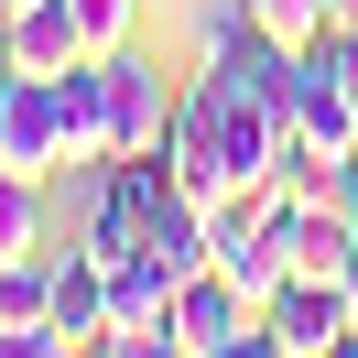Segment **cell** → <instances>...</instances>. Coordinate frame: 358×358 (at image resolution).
Listing matches in <instances>:
<instances>
[{
  "instance_id": "obj_1",
  "label": "cell",
  "mask_w": 358,
  "mask_h": 358,
  "mask_svg": "<svg viewBox=\"0 0 358 358\" xmlns=\"http://www.w3.org/2000/svg\"><path fill=\"white\" fill-rule=\"evenodd\" d=\"M358 163V98L315 55H293V185H336Z\"/></svg>"
},
{
  "instance_id": "obj_2",
  "label": "cell",
  "mask_w": 358,
  "mask_h": 358,
  "mask_svg": "<svg viewBox=\"0 0 358 358\" xmlns=\"http://www.w3.org/2000/svg\"><path fill=\"white\" fill-rule=\"evenodd\" d=\"M98 66H109V163L120 152H163V141H174V87L152 76V55L120 44V55H98Z\"/></svg>"
},
{
  "instance_id": "obj_3",
  "label": "cell",
  "mask_w": 358,
  "mask_h": 358,
  "mask_svg": "<svg viewBox=\"0 0 358 358\" xmlns=\"http://www.w3.org/2000/svg\"><path fill=\"white\" fill-rule=\"evenodd\" d=\"M261 336H271V358H336V348H358V315L336 282H282L261 304Z\"/></svg>"
},
{
  "instance_id": "obj_4",
  "label": "cell",
  "mask_w": 358,
  "mask_h": 358,
  "mask_svg": "<svg viewBox=\"0 0 358 358\" xmlns=\"http://www.w3.org/2000/svg\"><path fill=\"white\" fill-rule=\"evenodd\" d=\"M66 163V120H55V76H11L0 87V174H33L44 185Z\"/></svg>"
},
{
  "instance_id": "obj_5",
  "label": "cell",
  "mask_w": 358,
  "mask_h": 358,
  "mask_svg": "<svg viewBox=\"0 0 358 358\" xmlns=\"http://www.w3.org/2000/svg\"><path fill=\"white\" fill-rule=\"evenodd\" d=\"M109 348H174V282L152 261H109Z\"/></svg>"
},
{
  "instance_id": "obj_6",
  "label": "cell",
  "mask_w": 358,
  "mask_h": 358,
  "mask_svg": "<svg viewBox=\"0 0 358 358\" xmlns=\"http://www.w3.org/2000/svg\"><path fill=\"white\" fill-rule=\"evenodd\" d=\"M66 348H109V261L98 250H66L55 261V358Z\"/></svg>"
},
{
  "instance_id": "obj_7",
  "label": "cell",
  "mask_w": 358,
  "mask_h": 358,
  "mask_svg": "<svg viewBox=\"0 0 358 358\" xmlns=\"http://www.w3.org/2000/svg\"><path fill=\"white\" fill-rule=\"evenodd\" d=\"M0 55H11V76H66L76 55H87V33H76L66 0H22V11L0 22Z\"/></svg>"
},
{
  "instance_id": "obj_8",
  "label": "cell",
  "mask_w": 358,
  "mask_h": 358,
  "mask_svg": "<svg viewBox=\"0 0 358 358\" xmlns=\"http://www.w3.org/2000/svg\"><path fill=\"white\" fill-rule=\"evenodd\" d=\"M55 120H66V163H109V66L98 55L55 76Z\"/></svg>"
},
{
  "instance_id": "obj_9",
  "label": "cell",
  "mask_w": 358,
  "mask_h": 358,
  "mask_svg": "<svg viewBox=\"0 0 358 358\" xmlns=\"http://www.w3.org/2000/svg\"><path fill=\"white\" fill-rule=\"evenodd\" d=\"M250 22H261L282 55H315L336 22H358V0H250Z\"/></svg>"
},
{
  "instance_id": "obj_10",
  "label": "cell",
  "mask_w": 358,
  "mask_h": 358,
  "mask_svg": "<svg viewBox=\"0 0 358 358\" xmlns=\"http://www.w3.org/2000/svg\"><path fill=\"white\" fill-rule=\"evenodd\" d=\"M33 250H44V185L0 174V261H33Z\"/></svg>"
},
{
  "instance_id": "obj_11",
  "label": "cell",
  "mask_w": 358,
  "mask_h": 358,
  "mask_svg": "<svg viewBox=\"0 0 358 358\" xmlns=\"http://www.w3.org/2000/svg\"><path fill=\"white\" fill-rule=\"evenodd\" d=\"M250 33H261V22H250V0H206V11H196V66H217V55H239Z\"/></svg>"
},
{
  "instance_id": "obj_12",
  "label": "cell",
  "mask_w": 358,
  "mask_h": 358,
  "mask_svg": "<svg viewBox=\"0 0 358 358\" xmlns=\"http://www.w3.org/2000/svg\"><path fill=\"white\" fill-rule=\"evenodd\" d=\"M66 11H76V33H87V55H120L131 22H141V0H66Z\"/></svg>"
},
{
  "instance_id": "obj_13",
  "label": "cell",
  "mask_w": 358,
  "mask_h": 358,
  "mask_svg": "<svg viewBox=\"0 0 358 358\" xmlns=\"http://www.w3.org/2000/svg\"><path fill=\"white\" fill-rule=\"evenodd\" d=\"M315 66H326V76H336V87H348V98H358V22H336V33H326V44H315Z\"/></svg>"
},
{
  "instance_id": "obj_14",
  "label": "cell",
  "mask_w": 358,
  "mask_h": 358,
  "mask_svg": "<svg viewBox=\"0 0 358 358\" xmlns=\"http://www.w3.org/2000/svg\"><path fill=\"white\" fill-rule=\"evenodd\" d=\"M336 206H348V228H358V163H348V174H336Z\"/></svg>"
},
{
  "instance_id": "obj_15",
  "label": "cell",
  "mask_w": 358,
  "mask_h": 358,
  "mask_svg": "<svg viewBox=\"0 0 358 358\" xmlns=\"http://www.w3.org/2000/svg\"><path fill=\"white\" fill-rule=\"evenodd\" d=\"M336 293H348V315H358V261H348V271H336Z\"/></svg>"
},
{
  "instance_id": "obj_16",
  "label": "cell",
  "mask_w": 358,
  "mask_h": 358,
  "mask_svg": "<svg viewBox=\"0 0 358 358\" xmlns=\"http://www.w3.org/2000/svg\"><path fill=\"white\" fill-rule=\"evenodd\" d=\"M11 11H22V0H0V22H11Z\"/></svg>"
}]
</instances>
